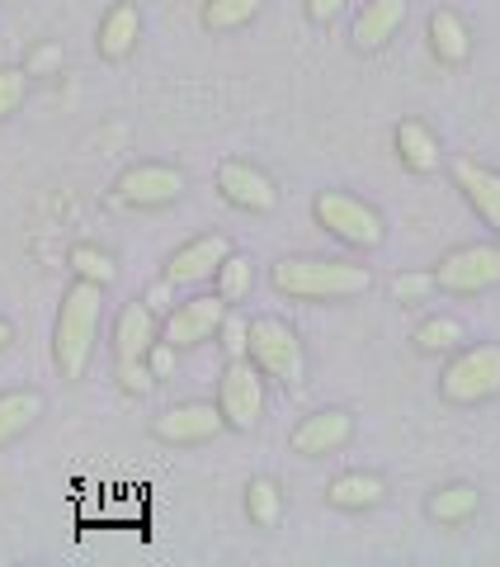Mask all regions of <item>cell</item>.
Returning a JSON list of instances; mask_svg holds the SVG:
<instances>
[{"mask_svg": "<svg viewBox=\"0 0 500 567\" xmlns=\"http://www.w3.org/2000/svg\"><path fill=\"white\" fill-rule=\"evenodd\" d=\"M270 284L283 298H302V303H345L373 289L368 265L335 260V256H283L274 260Z\"/></svg>", "mask_w": 500, "mask_h": 567, "instance_id": "6da1fadb", "label": "cell"}, {"mask_svg": "<svg viewBox=\"0 0 500 567\" xmlns=\"http://www.w3.org/2000/svg\"><path fill=\"white\" fill-rule=\"evenodd\" d=\"M100 308H104V289H100V284L76 279L62 293L58 327H52V360H58V374L71 379V383L85 379V369H91L95 336H100Z\"/></svg>", "mask_w": 500, "mask_h": 567, "instance_id": "7a4b0ae2", "label": "cell"}, {"mask_svg": "<svg viewBox=\"0 0 500 567\" xmlns=\"http://www.w3.org/2000/svg\"><path fill=\"white\" fill-rule=\"evenodd\" d=\"M246 360L256 364L264 379H274L283 393H298V388L308 383V350H302V336L283 322V317H250Z\"/></svg>", "mask_w": 500, "mask_h": 567, "instance_id": "3957f363", "label": "cell"}, {"mask_svg": "<svg viewBox=\"0 0 500 567\" xmlns=\"http://www.w3.org/2000/svg\"><path fill=\"white\" fill-rule=\"evenodd\" d=\"M312 218H316V227H326L335 241L354 246V251H378V246L387 241L383 213L373 204H364V199H354V194H345V189H321L312 199Z\"/></svg>", "mask_w": 500, "mask_h": 567, "instance_id": "277c9868", "label": "cell"}, {"mask_svg": "<svg viewBox=\"0 0 500 567\" xmlns=\"http://www.w3.org/2000/svg\"><path fill=\"white\" fill-rule=\"evenodd\" d=\"M439 393H444V402H458V406L491 402L500 393V346H462V350H454L449 369L439 374Z\"/></svg>", "mask_w": 500, "mask_h": 567, "instance_id": "5b68a950", "label": "cell"}, {"mask_svg": "<svg viewBox=\"0 0 500 567\" xmlns=\"http://www.w3.org/2000/svg\"><path fill=\"white\" fill-rule=\"evenodd\" d=\"M218 412L227 431H256L264 421V374L250 360H227L218 379Z\"/></svg>", "mask_w": 500, "mask_h": 567, "instance_id": "8992f818", "label": "cell"}, {"mask_svg": "<svg viewBox=\"0 0 500 567\" xmlns=\"http://www.w3.org/2000/svg\"><path fill=\"white\" fill-rule=\"evenodd\" d=\"M430 275H435V289L444 293H458V298L487 293L500 284V246H458Z\"/></svg>", "mask_w": 500, "mask_h": 567, "instance_id": "52a82bcc", "label": "cell"}, {"mask_svg": "<svg viewBox=\"0 0 500 567\" xmlns=\"http://www.w3.org/2000/svg\"><path fill=\"white\" fill-rule=\"evenodd\" d=\"M185 171L180 166H166V162H142V166H128L114 181V199L123 208H166L185 194Z\"/></svg>", "mask_w": 500, "mask_h": 567, "instance_id": "ba28073f", "label": "cell"}, {"mask_svg": "<svg viewBox=\"0 0 500 567\" xmlns=\"http://www.w3.org/2000/svg\"><path fill=\"white\" fill-rule=\"evenodd\" d=\"M222 317H227V303L218 293H199V298H185V303H175L166 312V322H160V341L175 346V350H194V346H204L218 336L222 327Z\"/></svg>", "mask_w": 500, "mask_h": 567, "instance_id": "9c48e42d", "label": "cell"}, {"mask_svg": "<svg viewBox=\"0 0 500 567\" xmlns=\"http://www.w3.org/2000/svg\"><path fill=\"white\" fill-rule=\"evenodd\" d=\"M227 431L218 402H180V406H166L156 421H152V435L160 445H208Z\"/></svg>", "mask_w": 500, "mask_h": 567, "instance_id": "30bf717a", "label": "cell"}, {"mask_svg": "<svg viewBox=\"0 0 500 567\" xmlns=\"http://www.w3.org/2000/svg\"><path fill=\"white\" fill-rule=\"evenodd\" d=\"M354 440V416L345 406H321V412L302 416L289 435V450L302 454V458H326L335 450H345Z\"/></svg>", "mask_w": 500, "mask_h": 567, "instance_id": "8fae6325", "label": "cell"}, {"mask_svg": "<svg viewBox=\"0 0 500 567\" xmlns=\"http://www.w3.org/2000/svg\"><path fill=\"white\" fill-rule=\"evenodd\" d=\"M218 194L241 213H274L279 208V185L260 166L237 162V156L218 166Z\"/></svg>", "mask_w": 500, "mask_h": 567, "instance_id": "7c38bea8", "label": "cell"}, {"mask_svg": "<svg viewBox=\"0 0 500 567\" xmlns=\"http://www.w3.org/2000/svg\"><path fill=\"white\" fill-rule=\"evenodd\" d=\"M227 251H231V241H227L222 233H204V237L185 241L180 251H170L166 275H160V279H170L175 289H194V284H208L212 270H218V265L227 260Z\"/></svg>", "mask_w": 500, "mask_h": 567, "instance_id": "4fadbf2b", "label": "cell"}, {"mask_svg": "<svg viewBox=\"0 0 500 567\" xmlns=\"http://www.w3.org/2000/svg\"><path fill=\"white\" fill-rule=\"evenodd\" d=\"M454 181L462 189V199L472 204L477 218L500 237V171L472 162V156H458V162H454Z\"/></svg>", "mask_w": 500, "mask_h": 567, "instance_id": "5bb4252c", "label": "cell"}, {"mask_svg": "<svg viewBox=\"0 0 500 567\" xmlns=\"http://www.w3.org/2000/svg\"><path fill=\"white\" fill-rule=\"evenodd\" d=\"M402 24H406V0H368L350 29V39L360 52H383L392 39H397Z\"/></svg>", "mask_w": 500, "mask_h": 567, "instance_id": "9a60e30c", "label": "cell"}, {"mask_svg": "<svg viewBox=\"0 0 500 567\" xmlns=\"http://www.w3.org/2000/svg\"><path fill=\"white\" fill-rule=\"evenodd\" d=\"M137 39H142V10H137V0H118V6H110V14L100 20V33H95L100 58L104 62L133 58Z\"/></svg>", "mask_w": 500, "mask_h": 567, "instance_id": "2e32d148", "label": "cell"}, {"mask_svg": "<svg viewBox=\"0 0 500 567\" xmlns=\"http://www.w3.org/2000/svg\"><path fill=\"white\" fill-rule=\"evenodd\" d=\"M156 312L142 303H128L118 312V322H114V360L123 364V360H147V350H152V341H156Z\"/></svg>", "mask_w": 500, "mask_h": 567, "instance_id": "e0dca14e", "label": "cell"}, {"mask_svg": "<svg viewBox=\"0 0 500 567\" xmlns=\"http://www.w3.org/2000/svg\"><path fill=\"white\" fill-rule=\"evenodd\" d=\"M430 52L444 62V66H462L472 58V29L462 14L454 10H435L430 14Z\"/></svg>", "mask_w": 500, "mask_h": 567, "instance_id": "ac0fdd59", "label": "cell"}, {"mask_svg": "<svg viewBox=\"0 0 500 567\" xmlns=\"http://www.w3.org/2000/svg\"><path fill=\"white\" fill-rule=\"evenodd\" d=\"M397 156H402V166H406V171H416V175H435L439 162H444L439 137L425 128L420 118L397 123Z\"/></svg>", "mask_w": 500, "mask_h": 567, "instance_id": "d6986e66", "label": "cell"}, {"mask_svg": "<svg viewBox=\"0 0 500 567\" xmlns=\"http://www.w3.org/2000/svg\"><path fill=\"white\" fill-rule=\"evenodd\" d=\"M326 502L335 511H373V506L387 502V483L378 473H341L326 487Z\"/></svg>", "mask_w": 500, "mask_h": 567, "instance_id": "ffe728a7", "label": "cell"}, {"mask_svg": "<svg viewBox=\"0 0 500 567\" xmlns=\"http://www.w3.org/2000/svg\"><path fill=\"white\" fill-rule=\"evenodd\" d=\"M43 416V393L39 388H10L0 393V445L20 440L24 431H33V421Z\"/></svg>", "mask_w": 500, "mask_h": 567, "instance_id": "44dd1931", "label": "cell"}, {"mask_svg": "<svg viewBox=\"0 0 500 567\" xmlns=\"http://www.w3.org/2000/svg\"><path fill=\"white\" fill-rule=\"evenodd\" d=\"M481 511V492L472 483H449V487H439L430 502H425V516H430L435 525H468L472 516Z\"/></svg>", "mask_w": 500, "mask_h": 567, "instance_id": "7402d4cb", "label": "cell"}, {"mask_svg": "<svg viewBox=\"0 0 500 567\" xmlns=\"http://www.w3.org/2000/svg\"><path fill=\"white\" fill-rule=\"evenodd\" d=\"M416 350L420 354H454V350H462L468 346V327L458 322V317H449V312H439V317H425V322L416 327Z\"/></svg>", "mask_w": 500, "mask_h": 567, "instance_id": "603a6c76", "label": "cell"}, {"mask_svg": "<svg viewBox=\"0 0 500 567\" xmlns=\"http://www.w3.org/2000/svg\"><path fill=\"white\" fill-rule=\"evenodd\" d=\"M250 284H256V265H250V256H241V251H227V260L212 270V293H218L227 308L246 303Z\"/></svg>", "mask_w": 500, "mask_h": 567, "instance_id": "cb8c5ba5", "label": "cell"}, {"mask_svg": "<svg viewBox=\"0 0 500 567\" xmlns=\"http://www.w3.org/2000/svg\"><path fill=\"white\" fill-rule=\"evenodd\" d=\"M246 516L256 529H274L283 520V492L270 477H250L246 483Z\"/></svg>", "mask_w": 500, "mask_h": 567, "instance_id": "d4e9b609", "label": "cell"}, {"mask_svg": "<svg viewBox=\"0 0 500 567\" xmlns=\"http://www.w3.org/2000/svg\"><path fill=\"white\" fill-rule=\"evenodd\" d=\"M264 0H204V29L208 33H237L260 14Z\"/></svg>", "mask_w": 500, "mask_h": 567, "instance_id": "484cf974", "label": "cell"}, {"mask_svg": "<svg viewBox=\"0 0 500 567\" xmlns=\"http://www.w3.org/2000/svg\"><path fill=\"white\" fill-rule=\"evenodd\" d=\"M71 275L85 279V284H100V289H110L118 279V265L110 251H100V246H71Z\"/></svg>", "mask_w": 500, "mask_h": 567, "instance_id": "4316f807", "label": "cell"}, {"mask_svg": "<svg viewBox=\"0 0 500 567\" xmlns=\"http://www.w3.org/2000/svg\"><path fill=\"white\" fill-rule=\"evenodd\" d=\"M24 95H29V76H24V66H0V123H6L10 114H20Z\"/></svg>", "mask_w": 500, "mask_h": 567, "instance_id": "83f0119b", "label": "cell"}, {"mask_svg": "<svg viewBox=\"0 0 500 567\" xmlns=\"http://www.w3.org/2000/svg\"><path fill=\"white\" fill-rule=\"evenodd\" d=\"M62 62H66L62 43H39V48H29V58H24V76H29V81H33V76H58Z\"/></svg>", "mask_w": 500, "mask_h": 567, "instance_id": "f1b7e54d", "label": "cell"}, {"mask_svg": "<svg viewBox=\"0 0 500 567\" xmlns=\"http://www.w3.org/2000/svg\"><path fill=\"white\" fill-rule=\"evenodd\" d=\"M118 383H123V393L147 398L152 388H156V374L147 369V360H123V364H118Z\"/></svg>", "mask_w": 500, "mask_h": 567, "instance_id": "f546056e", "label": "cell"}, {"mask_svg": "<svg viewBox=\"0 0 500 567\" xmlns=\"http://www.w3.org/2000/svg\"><path fill=\"white\" fill-rule=\"evenodd\" d=\"M430 289H435V275H397L392 279V298H397V303H420Z\"/></svg>", "mask_w": 500, "mask_h": 567, "instance_id": "4dcf8cb0", "label": "cell"}, {"mask_svg": "<svg viewBox=\"0 0 500 567\" xmlns=\"http://www.w3.org/2000/svg\"><path fill=\"white\" fill-rule=\"evenodd\" d=\"M218 336H222L227 360H246V317H231V308H227V317H222Z\"/></svg>", "mask_w": 500, "mask_h": 567, "instance_id": "1f68e13d", "label": "cell"}, {"mask_svg": "<svg viewBox=\"0 0 500 567\" xmlns=\"http://www.w3.org/2000/svg\"><path fill=\"white\" fill-rule=\"evenodd\" d=\"M147 369L156 374V383H160V379H170V369H175V346H166V341L156 336L152 350H147Z\"/></svg>", "mask_w": 500, "mask_h": 567, "instance_id": "d6a6232c", "label": "cell"}, {"mask_svg": "<svg viewBox=\"0 0 500 567\" xmlns=\"http://www.w3.org/2000/svg\"><path fill=\"white\" fill-rule=\"evenodd\" d=\"M341 10H345V0H308V20H312V24L341 20Z\"/></svg>", "mask_w": 500, "mask_h": 567, "instance_id": "836d02e7", "label": "cell"}, {"mask_svg": "<svg viewBox=\"0 0 500 567\" xmlns=\"http://www.w3.org/2000/svg\"><path fill=\"white\" fill-rule=\"evenodd\" d=\"M170 298H175V284H170V279H160V284H156V289H152L147 298H142V303H147V308H152V312L160 317V312H170V308H175V303H170Z\"/></svg>", "mask_w": 500, "mask_h": 567, "instance_id": "e575fe53", "label": "cell"}, {"mask_svg": "<svg viewBox=\"0 0 500 567\" xmlns=\"http://www.w3.org/2000/svg\"><path fill=\"white\" fill-rule=\"evenodd\" d=\"M10 346H14V327L0 317V350H10Z\"/></svg>", "mask_w": 500, "mask_h": 567, "instance_id": "d590c367", "label": "cell"}]
</instances>
